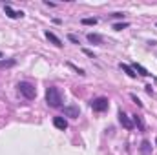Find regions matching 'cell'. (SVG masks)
Returning <instances> with one entry per match:
<instances>
[{
	"mask_svg": "<svg viewBox=\"0 0 157 155\" xmlns=\"http://www.w3.org/2000/svg\"><path fill=\"white\" fill-rule=\"evenodd\" d=\"M68 39L71 40L73 44H80V42H78V37H77V35H68Z\"/></svg>",
	"mask_w": 157,
	"mask_h": 155,
	"instance_id": "ac0fdd59",
	"label": "cell"
},
{
	"mask_svg": "<svg viewBox=\"0 0 157 155\" xmlns=\"http://www.w3.org/2000/svg\"><path fill=\"white\" fill-rule=\"evenodd\" d=\"M17 88H18L20 95H24L28 100H33V99L37 97V89H35V86H33V84H29V82H26V80L18 82V84H17Z\"/></svg>",
	"mask_w": 157,
	"mask_h": 155,
	"instance_id": "7a4b0ae2",
	"label": "cell"
},
{
	"mask_svg": "<svg viewBox=\"0 0 157 155\" xmlns=\"http://www.w3.org/2000/svg\"><path fill=\"white\" fill-rule=\"evenodd\" d=\"M46 102H48L51 108H60V106H62V95H60L59 88L49 86V88L46 89Z\"/></svg>",
	"mask_w": 157,
	"mask_h": 155,
	"instance_id": "6da1fadb",
	"label": "cell"
},
{
	"mask_svg": "<svg viewBox=\"0 0 157 155\" xmlns=\"http://www.w3.org/2000/svg\"><path fill=\"white\" fill-rule=\"evenodd\" d=\"M82 24L84 26H95L97 24V18H82Z\"/></svg>",
	"mask_w": 157,
	"mask_h": 155,
	"instance_id": "2e32d148",
	"label": "cell"
},
{
	"mask_svg": "<svg viewBox=\"0 0 157 155\" xmlns=\"http://www.w3.org/2000/svg\"><path fill=\"white\" fill-rule=\"evenodd\" d=\"M13 66H17L15 59H0V70H7V68H13Z\"/></svg>",
	"mask_w": 157,
	"mask_h": 155,
	"instance_id": "9c48e42d",
	"label": "cell"
},
{
	"mask_svg": "<svg viewBox=\"0 0 157 155\" xmlns=\"http://www.w3.org/2000/svg\"><path fill=\"white\" fill-rule=\"evenodd\" d=\"M53 124H55L57 130H62V131L68 128V122H66V119H62V117H55V119H53Z\"/></svg>",
	"mask_w": 157,
	"mask_h": 155,
	"instance_id": "ba28073f",
	"label": "cell"
},
{
	"mask_svg": "<svg viewBox=\"0 0 157 155\" xmlns=\"http://www.w3.org/2000/svg\"><path fill=\"white\" fill-rule=\"evenodd\" d=\"M141 153L143 155H152V144H150L148 141H143V144H141Z\"/></svg>",
	"mask_w": 157,
	"mask_h": 155,
	"instance_id": "7c38bea8",
	"label": "cell"
},
{
	"mask_svg": "<svg viewBox=\"0 0 157 155\" xmlns=\"http://www.w3.org/2000/svg\"><path fill=\"white\" fill-rule=\"evenodd\" d=\"M68 66H70V68H71V70H75V71H77L78 75H86V73H84V70H80V68H77V66H75V64H71V62H70V64H68Z\"/></svg>",
	"mask_w": 157,
	"mask_h": 155,
	"instance_id": "e0dca14e",
	"label": "cell"
},
{
	"mask_svg": "<svg viewBox=\"0 0 157 155\" xmlns=\"http://www.w3.org/2000/svg\"><path fill=\"white\" fill-rule=\"evenodd\" d=\"M0 57H2V53H0Z\"/></svg>",
	"mask_w": 157,
	"mask_h": 155,
	"instance_id": "44dd1931",
	"label": "cell"
},
{
	"mask_svg": "<svg viewBox=\"0 0 157 155\" xmlns=\"http://www.w3.org/2000/svg\"><path fill=\"white\" fill-rule=\"evenodd\" d=\"M64 115L71 117V119H77V117L80 115V110H78L77 106H66V108H64Z\"/></svg>",
	"mask_w": 157,
	"mask_h": 155,
	"instance_id": "8992f818",
	"label": "cell"
},
{
	"mask_svg": "<svg viewBox=\"0 0 157 155\" xmlns=\"http://www.w3.org/2000/svg\"><path fill=\"white\" fill-rule=\"evenodd\" d=\"M119 120H121V124H122L126 130H132V128H133V122L128 119V115H126L124 112H119Z\"/></svg>",
	"mask_w": 157,
	"mask_h": 155,
	"instance_id": "5b68a950",
	"label": "cell"
},
{
	"mask_svg": "<svg viewBox=\"0 0 157 155\" xmlns=\"http://www.w3.org/2000/svg\"><path fill=\"white\" fill-rule=\"evenodd\" d=\"M44 35H46V39L49 40V42H51V44H55V46H57V47H62V40L59 39V37H57V35H55V33H51V31H46V33H44Z\"/></svg>",
	"mask_w": 157,
	"mask_h": 155,
	"instance_id": "52a82bcc",
	"label": "cell"
},
{
	"mask_svg": "<svg viewBox=\"0 0 157 155\" xmlns=\"http://www.w3.org/2000/svg\"><path fill=\"white\" fill-rule=\"evenodd\" d=\"M88 40L91 44H102V37L99 33H88Z\"/></svg>",
	"mask_w": 157,
	"mask_h": 155,
	"instance_id": "4fadbf2b",
	"label": "cell"
},
{
	"mask_svg": "<svg viewBox=\"0 0 157 155\" xmlns=\"http://www.w3.org/2000/svg\"><path fill=\"white\" fill-rule=\"evenodd\" d=\"M155 144H157V137H155Z\"/></svg>",
	"mask_w": 157,
	"mask_h": 155,
	"instance_id": "ffe728a7",
	"label": "cell"
},
{
	"mask_svg": "<svg viewBox=\"0 0 157 155\" xmlns=\"http://www.w3.org/2000/svg\"><path fill=\"white\" fill-rule=\"evenodd\" d=\"M133 124H137V126H139V130H141V131H144V124H143V120H141V117H139V115H133Z\"/></svg>",
	"mask_w": 157,
	"mask_h": 155,
	"instance_id": "5bb4252c",
	"label": "cell"
},
{
	"mask_svg": "<svg viewBox=\"0 0 157 155\" xmlns=\"http://www.w3.org/2000/svg\"><path fill=\"white\" fill-rule=\"evenodd\" d=\"M132 68H133V71H139V75H143V77H150V75H152V73H150L144 66H141V64H133Z\"/></svg>",
	"mask_w": 157,
	"mask_h": 155,
	"instance_id": "30bf717a",
	"label": "cell"
},
{
	"mask_svg": "<svg viewBox=\"0 0 157 155\" xmlns=\"http://www.w3.org/2000/svg\"><path fill=\"white\" fill-rule=\"evenodd\" d=\"M84 53H86V55H88V57H93V59H95V55H93V53H91V51H90V49H84Z\"/></svg>",
	"mask_w": 157,
	"mask_h": 155,
	"instance_id": "d6986e66",
	"label": "cell"
},
{
	"mask_svg": "<svg viewBox=\"0 0 157 155\" xmlns=\"http://www.w3.org/2000/svg\"><path fill=\"white\" fill-rule=\"evenodd\" d=\"M126 28H128V22H117V24H113V29L115 31H122Z\"/></svg>",
	"mask_w": 157,
	"mask_h": 155,
	"instance_id": "9a60e30c",
	"label": "cell"
},
{
	"mask_svg": "<svg viewBox=\"0 0 157 155\" xmlns=\"http://www.w3.org/2000/svg\"><path fill=\"white\" fill-rule=\"evenodd\" d=\"M119 66H121V70H122L124 73H128V77H132V78H135V77H137V73L133 71V68H132V66H128V64H122V62H121Z\"/></svg>",
	"mask_w": 157,
	"mask_h": 155,
	"instance_id": "8fae6325",
	"label": "cell"
},
{
	"mask_svg": "<svg viewBox=\"0 0 157 155\" xmlns=\"http://www.w3.org/2000/svg\"><path fill=\"white\" fill-rule=\"evenodd\" d=\"M108 106H110V100L106 99V97H97V99H93L91 100V110L93 112H106L108 110Z\"/></svg>",
	"mask_w": 157,
	"mask_h": 155,
	"instance_id": "3957f363",
	"label": "cell"
},
{
	"mask_svg": "<svg viewBox=\"0 0 157 155\" xmlns=\"http://www.w3.org/2000/svg\"><path fill=\"white\" fill-rule=\"evenodd\" d=\"M4 11H6V15H7L9 18H22V17H24L22 11H15L11 6H4Z\"/></svg>",
	"mask_w": 157,
	"mask_h": 155,
	"instance_id": "277c9868",
	"label": "cell"
}]
</instances>
